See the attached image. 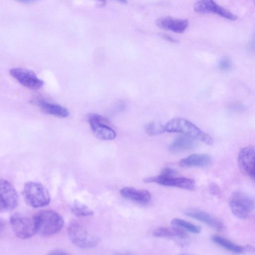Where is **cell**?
<instances>
[{
  "instance_id": "16",
  "label": "cell",
  "mask_w": 255,
  "mask_h": 255,
  "mask_svg": "<svg viewBox=\"0 0 255 255\" xmlns=\"http://www.w3.org/2000/svg\"><path fill=\"white\" fill-rule=\"evenodd\" d=\"M212 159L207 154H193L181 159L179 165L183 167H205L211 163Z\"/></svg>"
},
{
  "instance_id": "14",
  "label": "cell",
  "mask_w": 255,
  "mask_h": 255,
  "mask_svg": "<svg viewBox=\"0 0 255 255\" xmlns=\"http://www.w3.org/2000/svg\"><path fill=\"white\" fill-rule=\"evenodd\" d=\"M156 25L161 29L181 33L184 32L188 27L189 22L187 19L165 16L157 19Z\"/></svg>"
},
{
  "instance_id": "24",
  "label": "cell",
  "mask_w": 255,
  "mask_h": 255,
  "mask_svg": "<svg viewBox=\"0 0 255 255\" xmlns=\"http://www.w3.org/2000/svg\"><path fill=\"white\" fill-rule=\"evenodd\" d=\"M232 61L228 57H224L222 58L218 64L219 68L223 71H227L230 70L232 67Z\"/></svg>"
},
{
  "instance_id": "17",
  "label": "cell",
  "mask_w": 255,
  "mask_h": 255,
  "mask_svg": "<svg viewBox=\"0 0 255 255\" xmlns=\"http://www.w3.org/2000/svg\"><path fill=\"white\" fill-rule=\"evenodd\" d=\"M197 144L195 139L184 135L177 137L169 146L172 152L186 151L194 148Z\"/></svg>"
},
{
  "instance_id": "5",
  "label": "cell",
  "mask_w": 255,
  "mask_h": 255,
  "mask_svg": "<svg viewBox=\"0 0 255 255\" xmlns=\"http://www.w3.org/2000/svg\"><path fill=\"white\" fill-rule=\"evenodd\" d=\"M9 221L13 232L19 239L30 238L37 233L34 215L16 213L10 216Z\"/></svg>"
},
{
  "instance_id": "23",
  "label": "cell",
  "mask_w": 255,
  "mask_h": 255,
  "mask_svg": "<svg viewBox=\"0 0 255 255\" xmlns=\"http://www.w3.org/2000/svg\"><path fill=\"white\" fill-rule=\"evenodd\" d=\"M145 130L147 134L155 136L164 132V126L158 121L151 122L145 126Z\"/></svg>"
},
{
  "instance_id": "10",
  "label": "cell",
  "mask_w": 255,
  "mask_h": 255,
  "mask_svg": "<svg viewBox=\"0 0 255 255\" xmlns=\"http://www.w3.org/2000/svg\"><path fill=\"white\" fill-rule=\"evenodd\" d=\"M194 10L200 13H215L226 19L235 20L237 15L218 4L214 0H198L194 4Z\"/></svg>"
},
{
  "instance_id": "22",
  "label": "cell",
  "mask_w": 255,
  "mask_h": 255,
  "mask_svg": "<svg viewBox=\"0 0 255 255\" xmlns=\"http://www.w3.org/2000/svg\"><path fill=\"white\" fill-rule=\"evenodd\" d=\"M71 210L72 212L77 216L87 217L92 216L94 214L93 210L90 209L87 206L75 201L73 203Z\"/></svg>"
},
{
  "instance_id": "7",
  "label": "cell",
  "mask_w": 255,
  "mask_h": 255,
  "mask_svg": "<svg viewBox=\"0 0 255 255\" xmlns=\"http://www.w3.org/2000/svg\"><path fill=\"white\" fill-rule=\"evenodd\" d=\"M18 203L16 190L8 181L0 179V212L13 210Z\"/></svg>"
},
{
  "instance_id": "30",
  "label": "cell",
  "mask_w": 255,
  "mask_h": 255,
  "mask_svg": "<svg viewBox=\"0 0 255 255\" xmlns=\"http://www.w3.org/2000/svg\"><path fill=\"white\" fill-rule=\"evenodd\" d=\"M100 2V5L99 6H103L106 5V0H96Z\"/></svg>"
},
{
  "instance_id": "20",
  "label": "cell",
  "mask_w": 255,
  "mask_h": 255,
  "mask_svg": "<svg viewBox=\"0 0 255 255\" xmlns=\"http://www.w3.org/2000/svg\"><path fill=\"white\" fill-rule=\"evenodd\" d=\"M213 242L219 246L235 253H241L245 251L246 248L238 245L232 241L219 236H213L212 237Z\"/></svg>"
},
{
  "instance_id": "28",
  "label": "cell",
  "mask_w": 255,
  "mask_h": 255,
  "mask_svg": "<svg viewBox=\"0 0 255 255\" xmlns=\"http://www.w3.org/2000/svg\"><path fill=\"white\" fill-rule=\"evenodd\" d=\"M162 36L163 37V38H164L166 40L170 41V42H176L175 40H174L173 38H172V37H171L170 36H169L168 35L162 34Z\"/></svg>"
},
{
  "instance_id": "25",
  "label": "cell",
  "mask_w": 255,
  "mask_h": 255,
  "mask_svg": "<svg viewBox=\"0 0 255 255\" xmlns=\"http://www.w3.org/2000/svg\"><path fill=\"white\" fill-rule=\"evenodd\" d=\"M209 190L213 195L219 196L221 195V192L219 187L215 183H212L209 185Z\"/></svg>"
},
{
  "instance_id": "4",
  "label": "cell",
  "mask_w": 255,
  "mask_h": 255,
  "mask_svg": "<svg viewBox=\"0 0 255 255\" xmlns=\"http://www.w3.org/2000/svg\"><path fill=\"white\" fill-rule=\"evenodd\" d=\"M229 205L233 214L238 218L246 220L252 215L255 207L253 198L247 193L234 191L229 199Z\"/></svg>"
},
{
  "instance_id": "19",
  "label": "cell",
  "mask_w": 255,
  "mask_h": 255,
  "mask_svg": "<svg viewBox=\"0 0 255 255\" xmlns=\"http://www.w3.org/2000/svg\"><path fill=\"white\" fill-rule=\"evenodd\" d=\"M153 235L155 237L160 238L178 237L185 238L187 237L186 233L177 227H160L153 232Z\"/></svg>"
},
{
  "instance_id": "3",
  "label": "cell",
  "mask_w": 255,
  "mask_h": 255,
  "mask_svg": "<svg viewBox=\"0 0 255 255\" xmlns=\"http://www.w3.org/2000/svg\"><path fill=\"white\" fill-rule=\"evenodd\" d=\"M23 197L25 202L33 208H40L48 205L51 200L48 190L41 183L28 181L24 184Z\"/></svg>"
},
{
  "instance_id": "21",
  "label": "cell",
  "mask_w": 255,
  "mask_h": 255,
  "mask_svg": "<svg viewBox=\"0 0 255 255\" xmlns=\"http://www.w3.org/2000/svg\"><path fill=\"white\" fill-rule=\"evenodd\" d=\"M171 223L174 227L184 229L194 234H198L201 231L199 226L179 218L173 219Z\"/></svg>"
},
{
  "instance_id": "6",
  "label": "cell",
  "mask_w": 255,
  "mask_h": 255,
  "mask_svg": "<svg viewBox=\"0 0 255 255\" xmlns=\"http://www.w3.org/2000/svg\"><path fill=\"white\" fill-rule=\"evenodd\" d=\"M68 233L71 241L78 248L89 249L95 247L98 244V238L78 223L70 224Z\"/></svg>"
},
{
  "instance_id": "27",
  "label": "cell",
  "mask_w": 255,
  "mask_h": 255,
  "mask_svg": "<svg viewBox=\"0 0 255 255\" xmlns=\"http://www.w3.org/2000/svg\"><path fill=\"white\" fill-rule=\"evenodd\" d=\"M49 254H51V255H66V254H67V253L62 250H55L51 251V252Z\"/></svg>"
},
{
  "instance_id": "12",
  "label": "cell",
  "mask_w": 255,
  "mask_h": 255,
  "mask_svg": "<svg viewBox=\"0 0 255 255\" xmlns=\"http://www.w3.org/2000/svg\"><path fill=\"white\" fill-rule=\"evenodd\" d=\"M255 151L254 146L248 145L240 149L238 156L241 171L253 179L255 178Z\"/></svg>"
},
{
  "instance_id": "9",
  "label": "cell",
  "mask_w": 255,
  "mask_h": 255,
  "mask_svg": "<svg viewBox=\"0 0 255 255\" xmlns=\"http://www.w3.org/2000/svg\"><path fill=\"white\" fill-rule=\"evenodd\" d=\"M9 74L23 86L31 89H40L44 81L31 70L23 68H14L10 70Z\"/></svg>"
},
{
  "instance_id": "26",
  "label": "cell",
  "mask_w": 255,
  "mask_h": 255,
  "mask_svg": "<svg viewBox=\"0 0 255 255\" xmlns=\"http://www.w3.org/2000/svg\"><path fill=\"white\" fill-rule=\"evenodd\" d=\"M176 174V171L170 167H165L161 171L160 174L161 176H172Z\"/></svg>"
},
{
  "instance_id": "1",
  "label": "cell",
  "mask_w": 255,
  "mask_h": 255,
  "mask_svg": "<svg viewBox=\"0 0 255 255\" xmlns=\"http://www.w3.org/2000/svg\"><path fill=\"white\" fill-rule=\"evenodd\" d=\"M34 217L37 233L43 237H49L58 233L64 225L62 216L53 210H41L35 215Z\"/></svg>"
},
{
  "instance_id": "32",
  "label": "cell",
  "mask_w": 255,
  "mask_h": 255,
  "mask_svg": "<svg viewBox=\"0 0 255 255\" xmlns=\"http://www.w3.org/2000/svg\"><path fill=\"white\" fill-rule=\"evenodd\" d=\"M3 227V224L0 221V231L2 230Z\"/></svg>"
},
{
  "instance_id": "31",
  "label": "cell",
  "mask_w": 255,
  "mask_h": 255,
  "mask_svg": "<svg viewBox=\"0 0 255 255\" xmlns=\"http://www.w3.org/2000/svg\"><path fill=\"white\" fill-rule=\"evenodd\" d=\"M118 0L123 3H127V0Z\"/></svg>"
},
{
  "instance_id": "15",
  "label": "cell",
  "mask_w": 255,
  "mask_h": 255,
  "mask_svg": "<svg viewBox=\"0 0 255 255\" xmlns=\"http://www.w3.org/2000/svg\"><path fill=\"white\" fill-rule=\"evenodd\" d=\"M121 195L125 198L140 204H146L151 200L150 193L146 190L136 189L126 187L120 190Z\"/></svg>"
},
{
  "instance_id": "8",
  "label": "cell",
  "mask_w": 255,
  "mask_h": 255,
  "mask_svg": "<svg viewBox=\"0 0 255 255\" xmlns=\"http://www.w3.org/2000/svg\"><path fill=\"white\" fill-rule=\"evenodd\" d=\"M88 122L96 136L103 140H113L116 137L115 131L106 124L108 120L96 114H91L88 117Z\"/></svg>"
},
{
  "instance_id": "29",
  "label": "cell",
  "mask_w": 255,
  "mask_h": 255,
  "mask_svg": "<svg viewBox=\"0 0 255 255\" xmlns=\"http://www.w3.org/2000/svg\"><path fill=\"white\" fill-rule=\"evenodd\" d=\"M19 2H22V3H30L32 2L33 1H35L37 0H16Z\"/></svg>"
},
{
  "instance_id": "18",
  "label": "cell",
  "mask_w": 255,
  "mask_h": 255,
  "mask_svg": "<svg viewBox=\"0 0 255 255\" xmlns=\"http://www.w3.org/2000/svg\"><path fill=\"white\" fill-rule=\"evenodd\" d=\"M38 105L45 113L57 117L66 118L69 115L68 110L59 105L54 104L40 100L38 101Z\"/></svg>"
},
{
  "instance_id": "2",
  "label": "cell",
  "mask_w": 255,
  "mask_h": 255,
  "mask_svg": "<svg viewBox=\"0 0 255 255\" xmlns=\"http://www.w3.org/2000/svg\"><path fill=\"white\" fill-rule=\"evenodd\" d=\"M165 131L178 132L200 140L208 145L213 143L212 137L190 121L181 118L173 119L164 126Z\"/></svg>"
},
{
  "instance_id": "11",
  "label": "cell",
  "mask_w": 255,
  "mask_h": 255,
  "mask_svg": "<svg viewBox=\"0 0 255 255\" xmlns=\"http://www.w3.org/2000/svg\"><path fill=\"white\" fill-rule=\"evenodd\" d=\"M144 181L146 183L155 182L163 186L176 187L189 190H193L195 188L194 181L186 177L163 176L159 175L155 177L146 178Z\"/></svg>"
},
{
  "instance_id": "13",
  "label": "cell",
  "mask_w": 255,
  "mask_h": 255,
  "mask_svg": "<svg viewBox=\"0 0 255 255\" xmlns=\"http://www.w3.org/2000/svg\"><path fill=\"white\" fill-rule=\"evenodd\" d=\"M184 214L217 231H221L224 229V225L219 219L204 211L196 208H189L184 211Z\"/></svg>"
}]
</instances>
